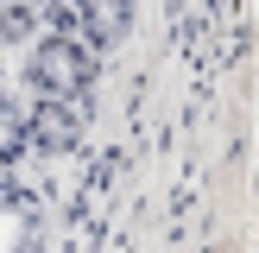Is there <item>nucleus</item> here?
Segmentation results:
<instances>
[{"label": "nucleus", "mask_w": 259, "mask_h": 253, "mask_svg": "<svg viewBox=\"0 0 259 253\" xmlns=\"http://www.w3.org/2000/svg\"><path fill=\"white\" fill-rule=\"evenodd\" d=\"M13 146V120H7V108H0V152Z\"/></svg>", "instance_id": "obj_2"}, {"label": "nucleus", "mask_w": 259, "mask_h": 253, "mask_svg": "<svg viewBox=\"0 0 259 253\" xmlns=\"http://www.w3.org/2000/svg\"><path fill=\"white\" fill-rule=\"evenodd\" d=\"M0 253H38V222H32V202L0 190Z\"/></svg>", "instance_id": "obj_1"}]
</instances>
